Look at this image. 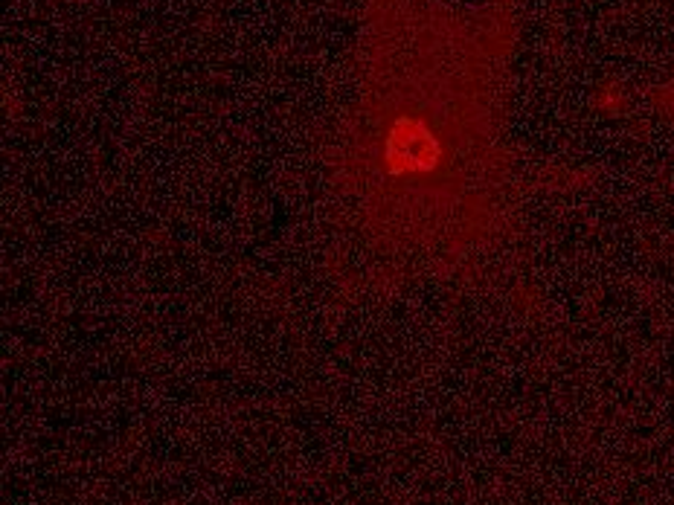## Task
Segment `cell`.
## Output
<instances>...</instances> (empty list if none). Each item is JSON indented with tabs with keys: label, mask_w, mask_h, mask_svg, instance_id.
I'll use <instances>...</instances> for the list:
<instances>
[{
	"label": "cell",
	"mask_w": 674,
	"mask_h": 505,
	"mask_svg": "<svg viewBox=\"0 0 674 505\" xmlns=\"http://www.w3.org/2000/svg\"><path fill=\"white\" fill-rule=\"evenodd\" d=\"M442 157L439 140L419 119H396L384 143V166L390 175H425Z\"/></svg>",
	"instance_id": "cell-1"
}]
</instances>
